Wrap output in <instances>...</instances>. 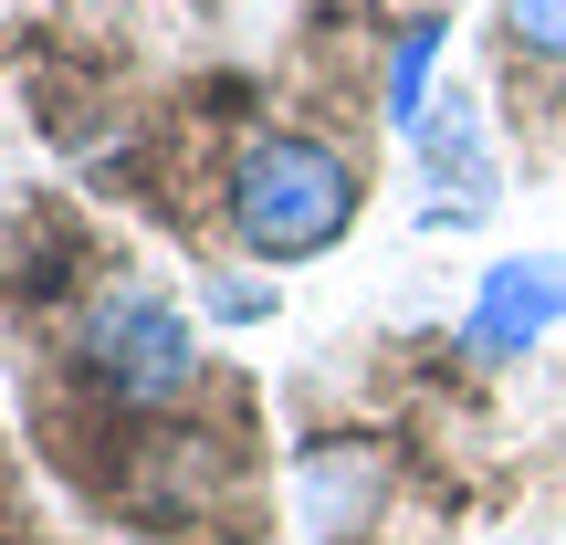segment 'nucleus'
<instances>
[{
    "mask_svg": "<svg viewBox=\"0 0 566 545\" xmlns=\"http://www.w3.org/2000/svg\"><path fill=\"white\" fill-rule=\"evenodd\" d=\"M357 200H367L357 158L304 137V126H263L221 168V221H231V242L252 263H315V252H336L357 231Z\"/></svg>",
    "mask_w": 566,
    "mask_h": 545,
    "instance_id": "obj_1",
    "label": "nucleus"
},
{
    "mask_svg": "<svg viewBox=\"0 0 566 545\" xmlns=\"http://www.w3.org/2000/svg\"><path fill=\"white\" fill-rule=\"evenodd\" d=\"M74 378L95 388L116 420H147V409L189 399L200 388V336H189V315L158 294V283H105L95 304H84L74 325Z\"/></svg>",
    "mask_w": 566,
    "mask_h": 545,
    "instance_id": "obj_2",
    "label": "nucleus"
},
{
    "mask_svg": "<svg viewBox=\"0 0 566 545\" xmlns=\"http://www.w3.org/2000/svg\"><path fill=\"white\" fill-rule=\"evenodd\" d=\"M556 325H566V252H514V263L483 273L462 346L472 357H525V346L556 336Z\"/></svg>",
    "mask_w": 566,
    "mask_h": 545,
    "instance_id": "obj_3",
    "label": "nucleus"
},
{
    "mask_svg": "<svg viewBox=\"0 0 566 545\" xmlns=\"http://www.w3.org/2000/svg\"><path fill=\"white\" fill-rule=\"evenodd\" d=\"M409 137H420L430 179L462 189V210H483V200H493V158H483V116H472V95H430V116L409 126Z\"/></svg>",
    "mask_w": 566,
    "mask_h": 545,
    "instance_id": "obj_4",
    "label": "nucleus"
},
{
    "mask_svg": "<svg viewBox=\"0 0 566 545\" xmlns=\"http://www.w3.org/2000/svg\"><path fill=\"white\" fill-rule=\"evenodd\" d=\"M451 21H409V42L388 53V126H420L430 116V63H441Z\"/></svg>",
    "mask_w": 566,
    "mask_h": 545,
    "instance_id": "obj_5",
    "label": "nucleus"
},
{
    "mask_svg": "<svg viewBox=\"0 0 566 545\" xmlns=\"http://www.w3.org/2000/svg\"><path fill=\"white\" fill-rule=\"evenodd\" d=\"M504 42L525 63H566V0H504Z\"/></svg>",
    "mask_w": 566,
    "mask_h": 545,
    "instance_id": "obj_6",
    "label": "nucleus"
}]
</instances>
